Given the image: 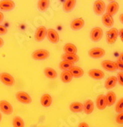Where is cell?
<instances>
[{"label": "cell", "instance_id": "obj_24", "mask_svg": "<svg viewBox=\"0 0 123 127\" xmlns=\"http://www.w3.org/2000/svg\"><path fill=\"white\" fill-rule=\"evenodd\" d=\"M117 82H118L117 77H116V76L109 77V78L106 79V82H105V88H107V89H111V88H114V87L116 85Z\"/></svg>", "mask_w": 123, "mask_h": 127}, {"label": "cell", "instance_id": "obj_41", "mask_svg": "<svg viewBox=\"0 0 123 127\" xmlns=\"http://www.w3.org/2000/svg\"><path fill=\"white\" fill-rule=\"evenodd\" d=\"M3 45H4V40L0 37V47H2Z\"/></svg>", "mask_w": 123, "mask_h": 127}, {"label": "cell", "instance_id": "obj_39", "mask_svg": "<svg viewBox=\"0 0 123 127\" xmlns=\"http://www.w3.org/2000/svg\"><path fill=\"white\" fill-rule=\"evenodd\" d=\"M119 61L123 62V53L119 55Z\"/></svg>", "mask_w": 123, "mask_h": 127}, {"label": "cell", "instance_id": "obj_20", "mask_svg": "<svg viewBox=\"0 0 123 127\" xmlns=\"http://www.w3.org/2000/svg\"><path fill=\"white\" fill-rule=\"evenodd\" d=\"M41 104L44 107H48L52 104V97L50 95L45 94L41 97Z\"/></svg>", "mask_w": 123, "mask_h": 127}, {"label": "cell", "instance_id": "obj_14", "mask_svg": "<svg viewBox=\"0 0 123 127\" xmlns=\"http://www.w3.org/2000/svg\"><path fill=\"white\" fill-rule=\"evenodd\" d=\"M107 106H108V103H107V100H106V95H99L98 97L96 98L97 108L100 110H103L106 109Z\"/></svg>", "mask_w": 123, "mask_h": 127}, {"label": "cell", "instance_id": "obj_43", "mask_svg": "<svg viewBox=\"0 0 123 127\" xmlns=\"http://www.w3.org/2000/svg\"><path fill=\"white\" fill-rule=\"evenodd\" d=\"M1 120H2V115L0 113V121H1Z\"/></svg>", "mask_w": 123, "mask_h": 127}, {"label": "cell", "instance_id": "obj_5", "mask_svg": "<svg viewBox=\"0 0 123 127\" xmlns=\"http://www.w3.org/2000/svg\"><path fill=\"white\" fill-rule=\"evenodd\" d=\"M15 97L19 102H21L22 103H25V104H28V103H31V101H32L31 96L25 91L17 92L15 95Z\"/></svg>", "mask_w": 123, "mask_h": 127}, {"label": "cell", "instance_id": "obj_35", "mask_svg": "<svg viewBox=\"0 0 123 127\" xmlns=\"http://www.w3.org/2000/svg\"><path fill=\"white\" fill-rule=\"evenodd\" d=\"M8 31L7 28H5L4 25H0V35H4Z\"/></svg>", "mask_w": 123, "mask_h": 127}, {"label": "cell", "instance_id": "obj_9", "mask_svg": "<svg viewBox=\"0 0 123 127\" xmlns=\"http://www.w3.org/2000/svg\"><path fill=\"white\" fill-rule=\"evenodd\" d=\"M47 36V29L44 26H41L37 28L35 33V39L38 42H41L44 40V39Z\"/></svg>", "mask_w": 123, "mask_h": 127}, {"label": "cell", "instance_id": "obj_17", "mask_svg": "<svg viewBox=\"0 0 123 127\" xmlns=\"http://www.w3.org/2000/svg\"><path fill=\"white\" fill-rule=\"evenodd\" d=\"M102 21H103V24L107 28H112L114 25V19L113 16H111L106 13L103 15Z\"/></svg>", "mask_w": 123, "mask_h": 127}, {"label": "cell", "instance_id": "obj_27", "mask_svg": "<svg viewBox=\"0 0 123 127\" xmlns=\"http://www.w3.org/2000/svg\"><path fill=\"white\" fill-rule=\"evenodd\" d=\"M61 79L64 83H69L73 79V75L70 71H63L61 74Z\"/></svg>", "mask_w": 123, "mask_h": 127}, {"label": "cell", "instance_id": "obj_42", "mask_svg": "<svg viewBox=\"0 0 123 127\" xmlns=\"http://www.w3.org/2000/svg\"><path fill=\"white\" fill-rule=\"evenodd\" d=\"M119 19H120V21H121V22L123 24V14H122V15H120V16H119Z\"/></svg>", "mask_w": 123, "mask_h": 127}, {"label": "cell", "instance_id": "obj_29", "mask_svg": "<svg viewBox=\"0 0 123 127\" xmlns=\"http://www.w3.org/2000/svg\"><path fill=\"white\" fill-rule=\"evenodd\" d=\"M50 5V1L48 0H40L38 2V8L41 11H45Z\"/></svg>", "mask_w": 123, "mask_h": 127}, {"label": "cell", "instance_id": "obj_26", "mask_svg": "<svg viewBox=\"0 0 123 127\" xmlns=\"http://www.w3.org/2000/svg\"><path fill=\"white\" fill-rule=\"evenodd\" d=\"M106 100H107V103H108L109 107L113 106L116 103V94L114 93L113 91L108 92V93L106 94Z\"/></svg>", "mask_w": 123, "mask_h": 127}, {"label": "cell", "instance_id": "obj_10", "mask_svg": "<svg viewBox=\"0 0 123 127\" xmlns=\"http://www.w3.org/2000/svg\"><path fill=\"white\" fill-rule=\"evenodd\" d=\"M0 110L5 114L10 115L13 112V107L9 102L6 100H1L0 101Z\"/></svg>", "mask_w": 123, "mask_h": 127}, {"label": "cell", "instance_id": "obj_16", "mask_svg": "<svg viewBox=\"0 0 123 127\" xmlns=\"http://www.w3.org/2000/svg\"><path fill=\"white\" fill-rule=\"evenodd\" d=\"M88 75L90 78L93 79H96V80L102 79L105 76L104 72L101 70H99V69H91V70L89 71Z\"/></svg>", "mask_w": 123, "mask_h": 127}, {"label": "cell", "instance_id": "obj_37", "mask_svg": "<svg viewBox=\"0 0 123 127\" xmlns=\"http://www.w3.org/2000/svg\"><path fill=\"white\" fill-rule=\"evenodd\" d=\"M78 127H89V125H88L86 123L83 122V123H80L79 124V126H78Z\"/></svg>", "mask_w": 123, "mask_h": 127}, {"label": "cell", "instance_id": "obj_28", "mask_svg": "<svg viewBox=\"0 0 123 127\" xmlns=\"http://www.w3.org/2000/svg\"><path fill=\"white\" fill-rule=\"evenodd\" d=\"M44 75H45L48 78H51V79L56 78L58 76L57 72H56L54 68H50V67H47V68H44Z\"/></svg>", "mask_w": 123, "mask_h": 127}, {"label": "cell", "instance_id": "obj_7", "mask_svg": "<svg viewBox=\"0 0 123 127\" xmlns=\"http://www.w3.org/2000/svg\"><path fill=\"white\" fill-rule=\"evenodd\" d=\"M89 56L94 59H99L102 58L103 56H105L106 51L103 48H99V47H95L91 49L89 51Z\"/></svg>", "mask_w": 123, "mask_h": 127}, {"label": "cell", "instance_id": "obj_15", "mask_svg": "<svg viewBox=\"0 0 123 127\" xmlns=\"http://www.w3.org/2000/svg\"><path fill=\"white\" fill-rule=\"evenodd\" d=\"M15 8V2L12 0H2L0 1V10L10 11Z\"/></svg>", "mask_w": 123, "mask_h": 127}, {"label": "cell", "instance_id": "obj_3", "mask_svg": "<svg viewBox=\"0 0 123 127\" xmlns=\"http://www.w3.org/2000/svg\"><path fill=\"white\" fill-rule=\"evenodd\" d=\"M0 80L1 82L7 86H13L15 85V78L12 75L7 72H2L0 75Z\"/></svg>", "mask_w": 123, "mask_h": 127}, {"label": "cell", "instance_id": "obj_2", "mask_svg": "<svg viewBox=\"0 0 123 127\" xmlns=\"http://www.w3.org/2000/svg\"><path fill=\"white\" fill-rule=\"evenodd\" d=\"M119 37V31L113 28L106 32V41L109 44H113L117 40Z\"/></svg>", "mask_w": 123, "mask_h": 127}, {"label": "cell", "instance_id": "obj_21", "mask_svg": "<svg viewBox=\"0 0 123 127\" xmlns=\"http://www.w3.org/2000/svg\"><path fill=\"white\" fill-rule=\"evenodd\" d=\"M63 51L66 54H76L77 48L73 43H66L63 47Z\"/></svg>", "mask_w": 123, "mask_h": 127}, {"label": "cell", "instance_id": "obj_8", "mask_svg": "<svg viewBox=\"0 0 123 127\" xmlns=\"http://www.w3.org/2000/svg\"><path fill=\"white\" fill-rule=\"evenodd\" d=\"M93 10L94 12L98 15H103L106 10V4L102 0H97L93 4Z\"/></svg>", "mask_w": 123, "mask_h": 127}, {"label": "cell", "instance_id": "obj_11", "mask_svg": "<svg viewBox=\"0 0 123 127\" xmlns=\"http://www.w3.org/2000/svg\"><path fill=\"white\" fill-rule=\"evenodd\" d=\"M119 8V5L117 2H111L106 8V14L113 16L116 14Z\"/></svg>", "mask_w": 123, "mask_h": 127}, {"label": "cell", "instance_id": "obj_32", "mask_svg": "<svg viewBox=\"0 0 123 127\" xmlns=\"http://www.w3.org/2000/svg\"><path fill=\"white\" fill-rule=\"evenodd\" d=\"M116 111L119 113L123 112V98H121L117 102L116 106Z\"/></svg>", "mask_w": 123, "mask_h": 127}, {"label": "cell", "instance_id": "obj_1", "mask_svg": "<svg viewBox=\"0 0 123 127\" xmlns=\"http://www.w3.org/2000/svg\"><path fill=\"white\" fill-rule=\"evenodd\" d=\"M50 56V53L47 50H38L33 52L31 54V58L35 60H44L48 59Z\"/></svg>", "mask_w": 123, "mask_h": 127}, {"label": "cell", "instance_id": "obj_18", "mask_svg": "<svg viewBox=\"0 0 123 127\" xmlns=\"http://www.w3.org/2000/svg\"><path fill=\"white\" fill-rule=\"evenodd\" d=\"M76 4V0H66L63 5V9L66 12H70V11H71L74 8Z\"/></svg>", "mask_w": 123, "mask_h": 127}, {"label": "cell", "instance_id": "obj_19", "mask_svg": "<svg viewBox=\"0 0 123 127\" xmlns=\"http://www.w3.org/2000/svg\"><path fill=\"white\" fill-rule=\"evenodd\" d=\"M61 58L63 59V60L67 61V62L71 63H76L80 60L79 56H78L76 54H66V53H64V54L62 55Z\"/></svg>", "mask_w": 123, "mask_h": 127}, {"label": "cell", "instance_id": "obj_30", "mask_svg": "<svg viewBox=\"0 0 123 127\" xmlns=\"http://www.w3.org/2000/svg\"><path fill=\"white\" fill-rule=\"evenodd\" d=\"M59 66H60V68L62 69V70H63V71H70V69L73 67V63H69L67 61L63 60L62 62L60 63Z\"/></svg>", "mask_w": 123, "mask_h": 127}, {"label": "cell", "instance_id": "obj_33", "mask_svg": "<svg viewBox=\"0 0 123 127\" xmlns=\"http://www.w3.org/2000/svg\"><path fill=\"white\" fill-rule=\"evenodd\" d=\"M117 80H118V82L123 86V72H119L117 74Z\"/></svg>", "mask_w": 123, "mask_h": 127}, {"label": "cell", "instance_id": "obj_12", "mask_svg": "<svg viewBox=\"0 0 123 127\" xmlns=\"http://www.w3.org/2000/svg\"><path fill=\"white\" fill-rule=\"evenodd\" d=\"M102 67L106 71L109 72H114L116 70H117V65L116 62L113 61H110V60H105L103 62H102Z\"/></svg>", "mask_w": 123, "mask_h": 127}, {"label": "cell", "instance_id": "obj_22", "mask_svg": "<svg viewBox=\"0 0 123 127\" xmlns=\"http://www.w3.org/2000/svg\"><path fill=\"white\" fill-rule=\"evenodd\" d=\"M94 110V103L91 100H88L83 103V110L86 114H90Z\"/></svg>", "mask_w": 123, "mask_h": 127}, {"label": "cell", "instance_id": "obj_34", "mask_svg": "<svg viewBox=\"0 0 123 127\" xmlns=\"http://www.w3.org/2000/svg\"><path fill=\"white\" fill-rule=\"evenodd\" d=\"M116 121L119 124H123V112L120 113L116 118Z\"/></svg>", "mask_w": 123, "mask_h": 127}, {"label": "cell", "instance_id": "obj_40", "mask_svg": "<svg viewBox=\"0 0 123 127\" xmlns=\"http://www.w3.org/2000/svg\"><path fill=\"white\" fill-rule=\"evenodd\" d=\"M3 19H4V15H3V14L1 12V11H0V23L3 21Z\"/></svg>", "mask_w": 123, "mask_h": 127}, {"label": "cell", "instance_id": "obj_4", "mask_svg": "<svg viewBox=\"0 0 123 127\" xmlns=\"http://www.w3.org/2000/svg\"><path fill=\"white\" fill-rule=\"evenodd\" d=\"M103 36V31L101 28L96 27L90 31V38L94 42H98L102 39Z\"/></svg>", "mask_w": 123, "mask_h": 127}, {"label": "cell", "instance_id": "obj_6", "mask_svg": "<svg viewBox=\"0 0 123 127\" xmlns=\"http://www.w3.org/2000/svg\"><path fill=\"white\" fill-rule=\"evenodd\" d=\"M47 37L48 40L53 43H57L60 40L59 33L57 31L53 28H49L47 30Z\"/></svg>", "mask_w": 123, "mask_h": 127}, {"label": "cell", "instance_id": "obj_13", "mask_svg": "<svg viewBox=\"0 0 123 127\" xmlns=\"http://www.w3.org/2000/svg\"><path fill=\"white\" fill-rule=\"evenodd\" d=\"M85 25V21L83 18H78L74 19L70 24V28L73 31H78L80 30L84 27Z\"/></svg>", "mask_w": 123, "mask_h": 127}, {"label": "cell", "instance_id": "obj_38", "mask_svg": "<svg viewBox=\"0 0 123 127\" xmlns=\"http://www.w3.org/2000/svg\"><path fill=\"white\" fill-rule=\"evenodd\" d=\"M119 36H120L121 40L123 42V29H121V30L119 31Z\"/></svg>", "mask_w": 123, "mask_h": 127}, {"label": "cell", "instance_id": "obj_31", "mask_svg": "<svg viewBox=\"0 0 123 127\" xmlns=\"http://www.w3.org/2000/svg\"><path fill=\"white\" fill-rule=\"evenodd\" d=\"M13 127H25V122L20 117H15L12 120Z\"/></svg>", "mask_w": 123, "mask_h": 127}, {"label": "cell", "instance_id": "obj_23", "mask_svg": "<svg viewBox=\"0 0 123 127\" xmlns=\"http://www.w3.org/2000/svg\"><path fill=\"white\" fill-rule=\"evenodd\" d=\"M70 110L73 113H80L83 110V104L80 102H73L70 105Z\"/></svg>", "mask_w": 123, "mask_h": 127}, {"label": "cell", "instance_id": "obj_25", "mask_svg": "<svg viewBox=\"0 0 123 127\" xmlns=\"http://www.w3.org/2000/svg\"><path fill=\"white\" fill-rule=\"evenodd\" d=\"M70 73L73 75V78H80L84 75V71L83 70V68L78 66H73L70 70Z\"/></svg>", "mask_w": 123, "mask_h": 127}, {"label": "cell", "instance_id": "obj_36", "mask_svg": "<svg viewBox=\"0 0 123 127\" xmlns=\"http://www.w3.org/2000/svg\"><path fill=\"white\" fill-rule=\"evenodd\" d=\"M116 65H117V68L118 69H120V70H122L123 72V62H121V61H117L116 62Z\"/></svg>", "mask_w": 123, "mask_h": 127}]
</instances>
